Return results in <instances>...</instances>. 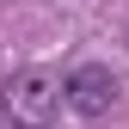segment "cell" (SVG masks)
<instances>
[{"label": "cell", "instance_id": "6da1fadb", "mask_svg": "<svg viewBox=\"0 0 129 129\" xmlns=\"http://www.w3.org/2000/svg\"><path fill=\"white\" fill-rule=\"evenodd\" d=\"M55 105H61V86H55L49 74L25 68V74H12V80H6V111H12V123L43 129V123L55 117Z\"/></svg>", "mask_w": 129, "mask_h": 129}, {"label": "cell", "instance_id": "7a4b0ae2", "mask_svg": "<svg viewBox=\"0 0 129 129\" xmlns=\"http://www.w3.org/2000/svg\"><path fill=\"white\" fill-rule=\"evenodd\" d=\"M61 99H68L80 117H105V111L117 105V74H111V68H92V61H86V68H74V74H68Z\"/></svg>", "mask_w": 129, "mask_h": 129}]
</instances>
